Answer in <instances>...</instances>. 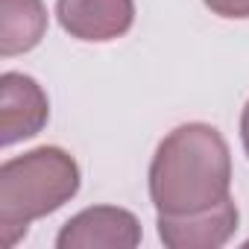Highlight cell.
<instances>
[{"label": "cell", "instance_id": "obj_1", "mask_svg": "<svg viewBox=\"0 0 249 249\" xmlns=\"http://www.w3.org/2000/svg\"><path fill=\"white\" fill-rule=\"evenodd\" d=\"M231 191V156L223 135L208 123H185L156 150L150 196L159 214L205 211Z\"/></svg>", "mask_w": 249, "mask_h": 249}, {"label": "cell", "instance_id": "obj_2", "mask_svg": "<svg viewBox=\"0 0 249 249\" xmlns=\"http://www.w3.org/2000/svg\"><path fill=\"white\" fill-rule=\"evenodd\" d=\"M79 191V167L59 147H38L0 167V246L12 249L27 226Z\"/></svg>", "mask_w": 249, "mask_h": 249}, {"label": "cell", "instance_id": "obj_3", "mask_svg": "<svg viewBox=\"0 0 249 249\" xmlns=\"http://www.w3.org/2000/svg\"><path fill=\"white\" fill-rule=\"evenodd\" d=\"M141 243V226L132 211L97 205L71 217L59 237V249H135Z\"/></svg>", "mask_w": 249, "mask_h": 249}, {"label": "cell", "instance_id": "obj_4", "mask_svg": "<svg viewBox=\"0 0 249 249\" xmlns=\"http://www.w3.org/2000/svg\"><path fill=\"white\" fill-rule=\"evenodd\" d=\"M50 103L41 85L27 73L0 76V144L12 147L44 129Z\"/></svg>", "mask_w": 249, "mask_h": 249}, {"label": "cell", "instance_id": "obj_5", "mask_svg": "<svg viewBox=\"0 0 249 249\" xmlns=\"http://www.w3.org/2000/svg\"><path fill=\"white\" fill-rule=\"evenodd\" d=\"M237 229L234 199H223L194 214H159V237L170 249H217Z\"/></svg>", "mask_w": 249, "mask_h": 249}, {"label": "cell", "instance_id": "obj_6", "mask_svg": "<svg viewBox=\"0 0 249 249\" xmlns=\"http://www.w3.org/2000/svg\"><path fill=\"white\" fill-rule=\"evenodd\" d=\"M56 15L65 33L79 41H111L129 33L135 21L132 0H56Z\"/></svg>", "mask_w": 249, "mask_h": 249}, {"label": "cell", "instance_id": "obj_7", "mask_svg": "<svg viewBox=\"0 0 249 249\" xmlns=\"http://www.w3.org/2000/svg\"><path fill=\"white\" fill-rule=\"evenodd\" d=\"M47 33V9L41 0H0V56L33 50Z\"/></svg>", "mask_w": 249, "mask_h": 249}, {"label": "cell", "instance_id": "obj_8", "mask_svg": "<svg viewBox=\"0 0 249 249\" xmlns=\"http://www.w3.org/2000/svg\"><path fill=\"white\" fill-rule=\"evenodd\" d=\"M220 18H249V0H202Z\"/></svg>", "mask_w": 249, "mask_h": 249}, {"label": "cell", "instance_id": "obj_9", "mask_svg": "<svg viewBox=\"0 0 249 249\" xmlns=\"http://www.w3.org/2000/svg\"><path fill=\"white\" fill-rule=\"evenodd\" d=\"M240 138H243V150L249 156V103L243 106V114H240Z\"/></svg>", "mask_w": 249, "mask_h": 249}]
</instances>
